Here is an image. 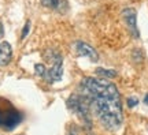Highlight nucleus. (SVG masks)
<instances>
[{
    "label": "nucleus",
    "instance_id": "6",
    "mask_svg": "<svg viewBox=\"0 0 148 135\" xmlns=\"http://www.w3.org/2000/svg\"><path fill=\"white\" fill-rule=\"evenodd\" d=\"M73 49L75 55L79 57H86L90 62H97L99 60V53L96 52V49L92 45H89L85 41H75L73 44Z\"/></svg>",
    "mask_w": 148,
    "mask_h": 135
},
{
    "label": "nucleus",
    "instance_id": "13",
    "mask_svg": "<svg viewBox=\"0 0 148 135\" xmlns=\"http://www.w3.org/2000/svg\"><path fill=\"white\" fill-rule=\"evenodd\" d=\"M126 104H127V107L132 109V108H134V107H137L138 105V98L137 97H129V98L126 100Z\"/></svg>",
    "mask_w": 148,
    "mask_h": 135
},
{
    "label": "nucleus",
    "instance_id": "11",
    "mask_svg": "<svg viewBox=\"0 0 148 135\" xmlns=\"http://www.w3.org/2000/svg\"><path fill=\"white\" fill-rule=\"evenodd\" d=\"M45 71H47V67H45L44 64H41V63H37L36 66H34V74H36L37 77H41V78H44Z\"/></svg>",
    "mask_w": 148,
    "mask_h": 135
},
{
    "label": "nucleus",
    "instance_id": "17",
    "mask_svg": "<svg viewBox=\"0 0 148 135\" xmlns=\"http://www.w3.org/2000/svg\"><path fill=\"white\" fill-rule=\"evenodd\" d=\"M88 135H93V132H90V131H88Z\"/></svg>",
    "mask_w": 148,
    "mask_h": 135
},
{
    "label": "nucleus",
    "instance_id": "10",
    "mask_svg": "<svg viewBox=\"0 0 148 135\" xmlns=\"http://www.w3.org/2000/svg\"><path fill=\"white\" fill-rule=\"evenodd\" d=\"M62 0H41V4L47 8H58Z\"/></svg>",
    "mask_w": 148,
    "mask_h": 135
},
{
    "label": "nucleus",
    "instance_id": "2",
    "mask_svg": "<svg viewBox=\"0 0 148 135\" xmlns=\"http://www.w3.org/2000/svg\"><path fill=\"white\" fill-rule=\"evenodd\" d=\"M67 108L73 112L77 117H78L82 124H84L85 130L90 131L93 127V121H92V116H90V108L89 105L86 104V101L82 98L81 94H71L69 98H67Z\"/></svg>",
    "mask_w": 148,
    "mask_h": 135
},
{
    "label": "nucleus",
    "instance_id": "7",
    "mask_svg": "<svg viewBox=\"0 0 148 135\" xmlns=\"http://www.w3.org/2000/svg\"><path fill=\"white\" fill-rule=\"evenodd\" d=\"M12 60V48L7 41L0 42V67L8 66Z\"/></svg>",
    "mask_w": 148,
    "mask_h": 135
},
{
    "label": "nucleus",
    "instance_id": "15",
    "mask_svg": "<svg viewBox=\"0 0 148 135\" xmlns=\"http://www.w3.org/2000/svg\"><path fill=\"white\" fill-rule=\"evenodd\" d=\"M3 33H4V30H3V25H1V22H0V38L3 37Z\"/></svg>",
    "mask_w": 148,
    "mask_h": 135
},
{
    "label": "nucleus",
    "instance_id": "12",
    "mask_svg": "<svg viewBox=\"0 0 148 135\" xmlns=\"http://www.w3.org/2000/svg\"><path fill=\"white\" fill-rule=\"evenodd\" d=\"M30 21H27L26 23H25V26H23V29H22V34H21V38L22 40H25L27 37V34H29V31H30Z\"/></svg>",
    "mask_w": 148,
    "mask_h": 135
},
{
    "label": "nucleus",
    "instance_id": "4",
    "mask_svg": "<svg viewBox=\"0 0 148 135\" xmlns=\"http://www.w3.org/2000/svg\"><path fill=\"white\" fill-rule=\"evenodd\" d=\"M45 59L51 63L49 68H47L45 75H44V81L48 83H56L62 79L63 75V57L60 53L56 51L49 49L45 52Z\"/></svg>",
    "mask_w": 148,
    "mask_h": 135
},
{
    "label": "nucleus",
    "instance_id": "3",
    "mask_svg": "<svg viewBox=\"0 0 148 135\" xmlns=\"http://www.w3.org/2000/svg\"><path fill=\"white\" fill-rule=\"evenodd\" d=\"M23 120V115L8 102L7 100H0V128L12 131Z\"/></svg>",
    "mask_w": 148,
    "mask_h": 135
},
{
    "label": "nucleus",
    "instance_id": "14",
    "mask_svg": "<svg viewBox=\"0 0 148 135\" xmlns=\"http://www.w3.org/2000/svg\"><path fill=\"white\" fill-rule=\"evenodd\" d=\"M67 135H78V132H77V128H75V127H71V130L67 132Z\"/></svg>",
    "mask_w": 148,
    "mask_h": 135
},
{
    "label": "nucleus",
    "instance_id": "16",
    "mask_svg": "<svg viewBox=\"0 0 148 135\" xmlns=\"http://www.w3.org/2000/svg\"><path fill=\"white\" fill-rule=\"evenodd\" d=\"M144 104L148 105V94H145V97H144Z\"/></svg>",
    "mask_w": 148,
    "mask_h": 135
},
{
    "label": "nucleus",
    "instance_id": "1",
    "mask_svg": "<svg viewBox=\"0 0 148 135\" xmlns=\"http://www.w3.org/2000/svg\"><path fill=\"white\" fill-rule=\"evenodd\" d=\"M78 94L89 105L100 124L108 131H116L123 123L121 94L110 79L85 77L81 79Z\"/></svg>",
    "mask_w": 148,
    "mask_h": 135
},
{
    "label": "nucleus",
    "instance_id": "5",
    "mask_svg": "<svg viewBox=\"0 0 148 135\" xmlns=\"http://www.w3.org/2000/svg\"><path fill=\"white\" fill-rule=\"evenodd\" d=\"M122 18H123V21H125L127 29H129V33L134 38H138L140 37V30H138L137 26V12H136V10L132 8V7L123 8L122 10Z\"/></svg>",
    "mask_w": 148,
    "mask_h": 135
},
{
    "label": "nucleus",
    "instance_id": "8",
    "mask_svg": "<svg viewBox=\"0 0 148 135\" xmlns=\"http://www.w3.org/2000/svg\"><path fill=\"white\" fill-rule=\"evenodd\" d=\"M96 75L99 77V78H104V79H112L115 78L116 75H118V73H116L115 70H111V68H96Z\"/></svg>",
    "mask_w": 148,
    "mask_h": 135
},
{
    "label": "nucleus",
    "instance_id": "9",
    "mask_svg": "<svg viewBox=\"0 0 148 135\" xmlns=\"http://www.w3.org/2000/svg\"><path fill=\"white\" fill-rule=\"evenodd\" d=\"M132 59H133V62L137 63V64L143 63V60H144L143 51H140V49H134V51L132 52Z\"/></svg>",
    "mask_w": 148,
    "mask_h": 135
}]
</instances>
